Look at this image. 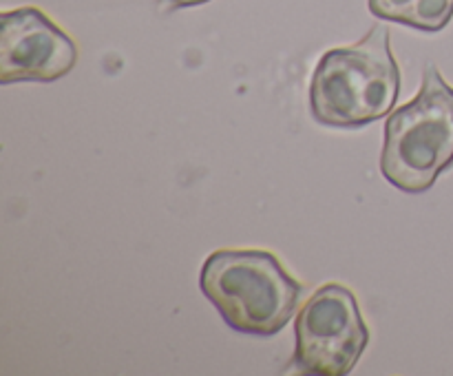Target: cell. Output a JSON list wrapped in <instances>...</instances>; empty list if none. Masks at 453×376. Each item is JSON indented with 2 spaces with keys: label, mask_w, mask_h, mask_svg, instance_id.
Instances as JSON below:
<instances>
[{
  "label": "cell",
  "mask_w": 453,
  "mask_h": 376,
  "mask_svg": "<svg viewBox=\"0 0 453 376\" xmlns=\"http://www.w3.org/2000/svg\"><path fill=\"white\" fill-rule=\"evenodd\" d=\"M401 93L392 34L374 25L358 42L323 53L310 80V111L319 124L361 128L385 118Z\"/></svg>",
  "instance_id": "obj_1"
},
{
  "label": "cell",
  "mask_w": 453,
  "mask_h": 376,
  "mask_svg": "<svg viewBox=\"0 0 453 376\" xmlns=\"http://www.w3.org/2000/svg\"><path fill=\"white\" fill-rule=\"evenodd\" d=\"M199 288L233 330L273 336L299 308L303 286L279 257L259 248H221L206 257Z\"/></svg>",
  "instance_id": "obj_2"
},
{
  "label": "cell",
  "mask_w": 453,
  "mask_h": 376,
  "mask_svg": "<svg viewBox=\"0 0 453 376\" xmlns=\"http://www.w3.org/2000/svg\"><path fill=\"white\" fill-rule=\"evenodd\" d=\"M453 164V87L427 65L423 84L385 122L380 173L394 188L418 195Z\"/></svg>",
  "instance_id": "obj_3"
},
{
  "label": "cell",
  "mask_w": 453,
  "mask_h": 376,
  "mask_svg": "<svg viewBox=\"0 0 453 376\" xmlns=\"http://www.w3.org/2000/svg\"><path fill=\"white\" fill-rule=\"evenodd\" d=\"M292 365L305 374L345 376L370 345V327L357 295L341 283H326L296 314Z\"/></svg>",
  "instance_id": "obj_4"
},
{
  "label": "cell",
  "mask_w": 453,
  "mask_h": 376,
  "mask_svg": "<svg viewBox=\"0 0 453 376\" xmlns=\"http://www.w3.org/2000/svg\"><path fill=\"white\" fill-rule=\"evenodd\" d=\"M78 62V44L42 9L18 7L0 18V82H56Z\"/></svg>",
  "instance_id": "obj_5"
},
{
  "label": "cell",
  "mask_w": 453,
  "mask_h": 376,
  "mask_svg": "<svg viewBox=\"0 0 453 376\" xmlns=\"http://www.w3.org/2000/svg\"><path fill=\"white\" fill-rule=\"evenodd\" d=\"M367 7L380 20L425 34H438L453 18V0H367Z\"/></svg>",
  "instance_id": "obj_6"
},
{
  "label": "cell",
  "mask_w": 453,
  "mask_h": 376,
  "mask_svg": "<svg viewBox=\"0 0 453 376\" xmlns=\"http://www.w3.org/2000/svg\"><path fill=\"white\" fill-rule=\"evenodd\" d=\"M168 9H186V7H197V4H206L211 0H162Z\"/></svg>",
  "instance_id": "obj_7"
}]
</instances>
